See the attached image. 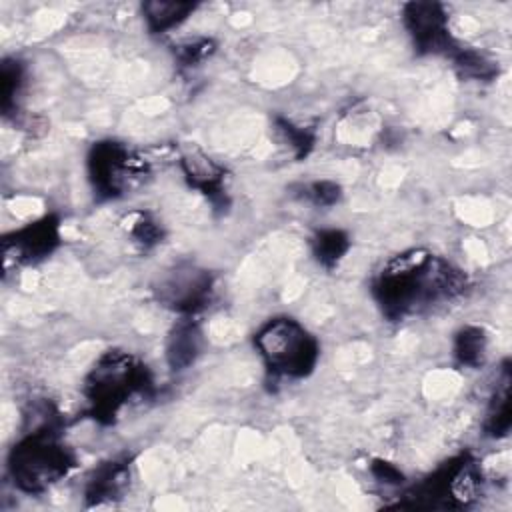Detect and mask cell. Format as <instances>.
Masks as SVG:
<instances>
[{
    "label": "cell",
    "mask_w": 512,
    "mask_h": 512,
    "mask_svg": "<svg viewBox=\"0 0 512 512\" xmlns=\"http://www.w3.org/2000/svg\"><path fill=\"white\" fill-rule=\"evenodd\" d=\"M466 288V276L428 250L396 254L374 282V296L390 320H402L420 308L454 298Z\"/></svg>",
    "instance_id": "1"
},
{
    "label": "cell",
    "mask_w": 512,
    "mask_h": 512,
    "mask_svg": "<svg viewBox=\"0 0 512 512\" xmlns=\"http://www.w3.org/2000/svg\"><path fill=\"white\" fill-rule=\"evenodd\" d=\"M150 388L148 368L124 350L104 352L84 382L92 416L100 422H112L130 398L146 394Z\"/></svg>",
    "instance_id": "2"
},
{
    "label": "cell",
    "mask_w": 512,
    "mask_h": 512,
    "mask_svg": "<svg viewBox=\"0 0 512 512\" xmlns=\"http://www.w3.org/2000/svg\"><path fill=\"white\" fill-rule=\"evenodd\" d=\"M74 466V456L60 442L56 428L46 422L24 436L10 452L8 468L14 486L28 494H38L62 480Z\"/></svg>",
    "instance_id": "3"
},
{
    "label": "cell",
    "mask_w": 512,
    "mask_h": 512,
    "mask_svg": "<svg viewBox=\"0 0 512 512\" xmlns=\"http://www.w3.org/2000/svg\"><path fill=\"white\" fill-rule=\"evenodd\" d=\"M254 346L266 368L284 378L308 376L320 356L316 338L294 318H270L254 334Z\"/></svg>",
    "instance_id": "4"
},
{
    "label": "cell",
    "mask_w": 512,
    "mask_h": 512,
    "mask_svg": "<svg viewBox=\"0 0 512 512\" xmlns=\"http://www.w3.org/2000/svg\"><path fill=\"white\" fill-rule=\"evenodd\" d=\"M480 474L476 462L468 456H456L444 462L432 476L420 482L406 496L414 508H460L476 498Z\"/></svg>",
    "instance_id": "5"
},
{
    "label": "cell",
    "mask_w": 512,
    "mask_h": 512,
    "mask_svg": "<svg viewBox=\"0 0 512 512\" xmlns=\"http://www.w3.org/2000/svg\"><path fill=\"white\" fill-rule=\"evenodd\" d=\"M88 174L98 196L118 198L146 174V162L124 144L102 140L90 148Z\"/></svg>",
    "instance_id": "6"
},
{
    "label": "cell",
    "mask_w": 512,
    "mask_h": 512,
    "mask_svg": "<svg viewBox=\"0 0 512 512\" xmlns=\"http://www.w3.org/2000/svg\"><path fill=\"white\" fill-rule=\"evenodd\" d=\"M212 274L192 264H182L170 270L154 288L162 306H168L184 316L202 310L212 296Z\"/></svg>",
    "instance_id": "7"
},
{
    "label": "cell",
    "mask_w": 512,
    "mask_h": 512,
    "mask_svg": "<svg viewBox=\"0 0 512 512\" xmlns=\"http://www.w3.org/2000/svg\"><path fill=\"white\" fill-rule=\"evenodd\" d=\"M404 26L420 54H452L454 44L448 30V16L438 2H408L402 10Z\"/></svg>",
    "instance_id": "8"
},
{
    "label": "cell",
    "mask_w": 512,
    "mask_h": 512,
    "mask_svg": "<svg viewBox=\"0 0 512 512\" xmlns=\"http://www.w3.org/2000/svg\"><path fill=\"white\" fill-rule=\"evenodd\" d=\"M60 242V224L54 216H44L18 232L4 238L2 250L6 262L14 260L18 264H28L46 258Z\"/></svg>",
    "instance_id": "9"
},
{
    "label": "cell",
    "mask_w": 512,
    "mask_h": 512,
    "mask_svg": "<svg viewBox=\"0 0 512 512\" xmlns=\"http://www.w3.org/2000/svg\"><path fill=\"white\" fill-rule=\"evenodd\" d=\"M180 168L188 184L200 190L214 206L228 204L224 190V168L198 148H190L180 156Z\"/></svg>",
    "instance_id": "10"
},
{
    "label": "cell",
    "mask_w": 512,
    "mask_h": 512,
    "mask_svg": "<svg viewBox=\"0 0 512 512\" xmlns=\"http://www.w3.org/2000/svg\"><path fill=\"white\" fill-rule=\"evenodd\" d=\"M200 348H202L200 326L188 316L180 320L168 334L166 360L170 368L184 370L196 360V356L200 354Z\"/></svg>",
    "instance_id": "11"
},
{
    "label": "cell",
    "mask_w": 512,
    "mask_h": 512,
    "mask_svg": "<svg viewBox=\"0 0 512 512\" xmlns=\"http://www.w3.org/2000/svg\"><path fill=\"white\" fill-rule=\"evenodd\" d=\"M130 466L128 460H110L94 470L86 486V500L90 504H102L116 498L128 484Z\"/></svg>",
    "instance_id": "12"
},
{
    "label": "cell",
    "mask_w": 512,
    "mask_h": 512,
    "mask_svg": "<svg viewBox=\"0 0 512 512\" xmlns=\"http://www.w3.org/2000/svg\"><path fill=\"white\" fill-rule=\"evenodd\" d=\"M510 368L504 364L496 390L490 398L486 418H484V434L490 438H502L508 434L512 424V408H510Z\"/></svg>",
    "instance_id": "13"
},
{
    "label": "cell",
    "mask_w": 512,
    "mask_h": 512,
    "mask_svg": "<svg viewBox=\"0 0 512 512\" xmlns=\"http://www.w3.org/2000/svg\"><path fill=\"white\" fill-rule=\"evenodd\" d=\"M196 10L194 2H170V0H152L142 4V14L146 26L152 34H162L182 20H186Z\"/></svg>",
    "instance_id": "14"
},
{
    "label": "cell",
    "mask_w": 512,
    "mask_h": 512,
    "mask_svg": "<svg viewBox=\"0 0 512 512\" xmlns=\"http://www.w3.org/2000/svg\"><path fill=\"white\" fill-rule=\"evenodd\" d=\"M488 336L480 326H464L454 338V356L462 366L478 368L486 360Z\"/></svg>",
    "instance_id": "15"
},
{
    "label": "cell",
    "mask_w": 512,
    "mask_h": 512,
    "mask_svg": "<svg viewBox=\"0 0 512 512\" xmlns=\"http://www.w3.org/2000/svg\"><path fill=\"white\" fill-rule=\"evenodd\" d=\"M350 248V238L344 230L326 228L312 236V252L324 268H334Z\"/></svg>",
    "instance_id": "16"
},
{
    "label": "cell",
    "mask_w": 512,
    "mask_h": 512,
    "mask_svg": "<svg viewBox=\"0 0 512 512\" xmlns=\"http://www.w3.org/2000/svg\"><path fill=\"white\" fill-rule=\"evenodd\" d=\"M450 56L454 58V66L462 78L492 80L494 76H498L496 62L486 58L482 52L470 48H456Z\"/></svg>",
    "instance_id": "17"
},
{
    "label": "cell",
    "mask_w": 512,
    "mask_h": 512,
    "mask_svg": "<svg viewBox=\"0 0 512 512\" xmlns=\"http://www.w3.org/2000/svg\"><path fill=\"white\" fill-rule=\"evenodd\" d=\"M274 126H276V132L280 134V138L290 146V150L296 154V158H304L312 146H314V132L308 130V128H302V126H296L292 124L290 120L286 118H274Z\"/></svg>",
    "instance_id": "18"
},
{
    "label": "cell",
    "mask_w": 512,
    "mask_h": 512,
    "mask_svg": "<svg viewBox=\"0 0 512 512\" xmlns=\"http://www.w3.org/2000/svg\"><path fill=\"white\" fill-rule=\"evenodd\" d=\"M0 86H2V110L8 116L14 104V96L18 94V88L22 84V66L16 60H4L2 74H0Z\"/></svg>",
    "instance_id": "19"
},
{
    "label": "cell",
    "mask_w": 512,
    "mask_h": 512,
    "mask_svg": "<svg viewBox=\"0 0 512 512\" xmlns=\"http://www.w3.org/2000/svg\"><path fill=\"white\" fill-rule=\"evenodd\" d=\"M130 236L136 244H140L142 248H150L154 244L160 242L162 238V228L158 226V222H154L148 214H138L136 220L130 226Z\"/></svg>",
    "instance_id": "20"
},
{
    "label": "cell",
    "mask_w": 512,
    "mask_h": 512,
    "mask_svg": "<svg viewBox=\"0 0 512 512\" xmlns=\"http://www.w3.org/2000/svg\"><path fill=\"white\" fill-rule=\"evenodd\" d=\"M214 50H216L214 40H210V38H194V40H188V42L180 44L176 48V56H178V60L184 66H192V64L202 62L204 58H208Z\"/></svg>",
    "instance_id": "21"
},
{
    "label": "cell",
    "mask_w": 512,
    "mask_h": 512,
    "mask_svg": "<svg viewBox=\"0 0 512 512\" xmlns=\"http://www.w3.org/2000/svg\"><path fill=\"white\" fill-rule=\"evenodd\" d=\"M304 196L316 206H334L342 196V188L332 180H318L304 186Z\"/></svg>",
    "instance_id": "22"
},
{
    "label": "cell",
    "mask_w": 512,
    "mask_h": 512,
    "mask_svg": "<svg viewBox=\"0 0 512 512\" xmlns=\"http://www.w3.org/2000/svg\"><path fill=\"white\" fill-rule=\"evenodd\" d=\"M370 468H372V474L380 482H384V484H402L404 476H402V472L394 464H390L386 460H374Z\"/></svg>",
    "instance_id": "23"
}]
</instances>
